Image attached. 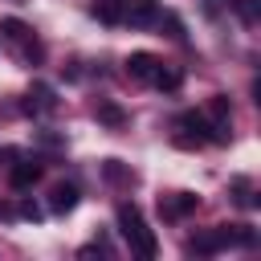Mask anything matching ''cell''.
Listing matches in <instances>:
<instances>
[{
  "mask_svg": "<svg viewBox=\"0 0 261 261\" xmlns=\"http://www.w3.org/2000/svg\"><path fill=\"white\" fill-rule=\"evenodd\" d=\"M118 232L130 241V249L139 253V257H155V232L143 224V212L135 208V204H118Z\"/></svg>",
  "mask_w": 261,
  "mask_h": 261,
  "instance_id": "6da1fadb",
  "label": "cell"
},
{
  "mask_svg": "<svg viewBox=\"0 0 261 261\" xmlns=\"http://www.w3.org/2000/svg\"><path fill=\"white\" fill-rule=\"evenodd\" d=\"M228 245H232V237H228V224H216V228H204V232H196V237L188 241V253L212 257V253H220V249H228Z\"/></svg>",
  "mask_w": 261,
  "mask_h": 261,
  "instance_id": "7a4b0ae2",
  "label": "cell"
},
{
  "mask_svg": "<svg viewBox=\"0 0 261 261\" xmlns=\"http://www.w3.org/2000/svg\"><path fill=\"white\" fill-rule=\"evenodd\" d=\"M196 204H200V200H196L192 192H171V196L159 200V216H163V220H184L188 212H196Z\"/></svg>",
  "mask_w": 261,
  "mask_h": 261,
  "instance_id": "3957f363",
  "label": "cell"
},
{
  "mask_svg": "<svg viewBox=\"0 0 261 261\" xmlns=\"http://www.w3.org/2000/svg\"><path fill=\"white\" fill-rule=\"evenodd\" d=\"M122 20H126L130 29H147V24H155V20H159V0H126Z\"/></svg>",
  "mask_w": 261,
  "mask_h": 261,
  "instance_id": "277c9868",
  "label": "cell"
},
{
  "mask_svg": "<svg viewBox=\"0 0 261 261\" xmlns=\"http://www.w3.org/2000/svg\"><path fill=\"white\" fill-rule=\"evenodd\" d=\"M73 208H77V188H73V184H57V188L49 192V212L65 216V212H73Z\"/></svg>",
  "mask_w": 261,
  "mask_h": 261,
  "instance_id": "5b68a950",
  "label": "cell"
},
{
  "mask_svg": "<svg viewBox=\"0 0 261 261\" xmlns=\"http://www.w3.org/2000/svg\"><path fill=\"white\" fill-rule=\"evenodd\" d=\"M155 69H159V57H151V53H130L126 57V73L139 77V82H151Z\"/></svg>",
  "mask_w": 261,
  "mask_h": 261,
  "instance_id": "8992f818",
  "label": "cell"
},
{
  "mask_svg": "<svg viewBox=\"0 0 261 261\" xmlns=\"http://www.w3.org/2000/svg\"><path fill=\"white\" fill-rule=\"evenodd\" d=\"M8 179H12V188H33V184L41 179V163H37V159H24V163L12 167Z\"/></svg>",
  "mask_w": 261,
  "mask_h": 261,
  "instance_id": "52a82bcc",
  "label": "cell"
},
{
  "mask_svg": "<svg viewBox=\"0 0 261 261\" xmlns=\"http://www.w3.org/2000/svg\"><path fill=\"white\" fill-rule=\"evenodd\" d=\"M122 12H126V0H98L94 4V16L102 24H122Z\"/></svg>",
  "mask_w": 261,
  "mask_h": 261,
  "instance_id": "ba28073f",
  "label": "cell"
},
{
  "mask_svg": "<svg viewBox=\"0 0 261 261\" xmlns=\"http://www.w3.org/2000/svg\"><path fill=\"white\" fill-rule=\"evenodd\" d=\"M53 106H57V102H53V90H49V86H37V90L29 94V102H24L29 114H41V110H53Z\"/></svg>",
  "mask_w": 261,
  "mask_h": 261,
  "instance_id": "9c48e42d",
  "label": "cell"
},
{
  "mask_svg": "<svg viewBox=\"0 0 261 261\" xmlns=\"http://www.w3.org/2000/svg\"><path fill=\"white\" fill-rule=\"evenodd\" d=\"M94 114H98V118H102L106 126H122V122H126V114H122V110H118L114 102H102V98H98V106H94Z\"/></svg>",
  "mask_w": 261,
  "mask_h": 261,
  "instance_id": "30bf717a",
  "label": "cell"
},
{
  "mask_svg": "<svg viewBox=\"0 0 261 261\" xmlns=\"http://www.w3.org/2000/svg\"><path fill=\"white\" fill-rule=\"evenodd\" d=\"M232 8H237V16L245 20V24H257L261 20V0H228Z\"/></svg>",
  "mask_w": 261,
  "mask_h": 261,
  "instance_id": "8fae6325",
  "label": "cell"
},
{
  "mask_svg": "<svg viewBox=\"0 0 261 261\" xmlns=\"http://www.w3.org/2000/svg\"><path fill=\"white\" fill-rule=\"evenodd\" d=\"M151 82H155L159 90H175V86L184 82V73H179V69H167V65L159 61V69H155V77H151Z\"/></svg>",
  "mask_w": 261,
  "mask_h": 261,
  "instance_id": "7c38bea8",
  "label": "cell"
},
{
  "mask_svg": "<svg viewBox=\"0 0 261 261\" xmlns=\"http://www.w3.org/2000/svg\"><path fill=\"white\" fill-rule=\"evenodd\" d=\"M102 175H106L110 184H130V179H135V171H126L118 159H106V163H102Z\"/></svg>",
  "mask_w": 261,
  "mask_h": 261,
  "instance_id": "4fadbf2b",
  "label": "cell"
},
{
  "mask_svg": "<svg viewBox=\"0 0 261 261\" xmlns=\"http://www.w3.org/2000/svg\"><path fill=\"white\" fill-rule=\"evenodd\" d=\"M4 37L24 41V37H29V24H24V20H16V16H8V20H4Z\"/></svg>",
  "mask_w": 261,
  "mask_h": 261,
  "instance_id": "5bb4252c",
  "label": "cell"
},
{
  "mask_svg": "<svg viewBox=\"0 0 261 261\" xmlns=\"http://www.w3.org/2000/svg\"><path fill=\"white\" fill-rule=\"evenodd\" d=\"M237 204H241V208H253V204H257V200H253V192H249V184H245V179H241V184H237Z\"/></svg>",
  "mask_w": 261,
  "mask_h": 261,
  "instance_id": "9a60e30c",
  "label": "cell"
},
{
  "mask_svg": "<svg viewBox=\"0 0 261 261\" xmlns=\"http://www.w3.org/2000/svg\"><path fill=\"white\" fill-rule=\"evenodd\" d=\"M20 216H29V220H41L45 212H41V208H37L33 200H24V204H20Z\"/></svg>",
  "mask_w": 261,
  "mask_h": 261,
  "instance_id": "2e32d148",
  "label": "cell"
},
{
  "mask_svg": "<svg viewBox=\"0 0 261 261\" xmlns=\"http://www.w3.org/2000/svg\"><path fill=\"white\" fill-rule=\"evenodd\" d=\"M224 4H228V0H204V12H208V16H216Z\"/></svg>",
  "mask_w": 261,
  "mask_h": 261,
  "instance_id": "e0dca14e",
  "label": "cell"
}]
</instances>
